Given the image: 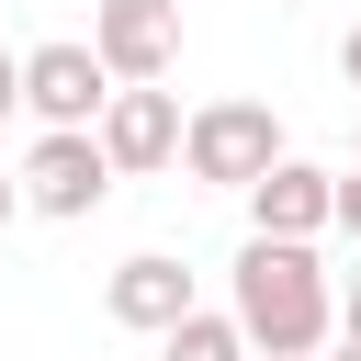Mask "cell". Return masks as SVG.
<instances>
[{
	"label": "cell",
	"mask_w": 361,
	"mask_h": 361,
	"mask_svg": "<svg viewBox=\"0 0 361 361\" xmlns=\"http://www.w3.org/2000/svg\"><path fill=\"white\" fill-rule=\"evenodd\" d=\"M316 361H361V338H338V350H316Z\"/></svg>",
	"instance_id": "cell-15"
},
{
	"label": "cell",
	"mask_w": 361,
	"mask_h": 361,
	"mask_svg": "<svg viewBox=\"0 0 361 361\" xmlns=\"http://www.w3.org/2000/svg\"><path fill=\"white\" fill-rule=\"evenodd\" d=\"M113 180H124V169L102 158V124H45L34 158H23V203H34V214H102Z\"/></svg>",
	"instance_id": "cell-3"
},
{
	"label": "cell",
	"mask_w": 361,
	"mask_h": 361,
	"mask_svg": "<svg viewBox=\"0 0 361 361\" xmlns=\"http://www.w3.org/2000/svg\"><path fill=\"white\" fill-rule=\"evenodd\" d=\"M11 214H23V169H0V226H11Z\"/></svg>",
	"instance_id": "cell-14"
},
{
	"label": "cell",
	"mask_w": 361,
	"mask_h": 361,
	"mask_svg": "<svg viewBox=\"0 0 361 361\" xmlns=\"http://www.w3.org/2000/svg\"><path fill=\"white\" fill-rule=\"evenodd\" d=\"M338 79H350V90H361V23H350V34H338Z\"/></svg>",
	"instance_id": "cell-12"
},
{
	"label": "cell",
	"mask_w": 361,
	"mask_h": 361,
	"mask_svg": "<svg viewBox=\"0 0 361 361\" xmlns=\"http://www.w3.org/2000/svg\"><path fill=\"white\" fill-rule=\"evenodd\" d=\"M158 361H259V350H248L237 305H226V316H214V305H192L180 327H158Z\"/></svg>",
	"instance_id": "cell-9"
},
{
	"label": "cell",
	"mask_w": 361,
	"mask_h": 361,
	"mask_svg": "<svg viewBox=\"0 0 361 361\" xmlns=\"http://www.w3.org/2000/svg\"><path fill=\"white\" fill-rule=\"evenodd\" d=\"M237 293V327H248V350H282V361H316L327 338H338V282L316 271V237H259L248 226V248H237V271H226Z\"/></svg>",
	"instance_id": "cell-1"
},
{
	"label": "cell",
	"mask_w": 361,
	"mask_h": 361,
	"mask_svg": "<svg viewBox=\"0 0 361 361\" xmlns=\"http://www.w3.org/2000/svg\"><path fill=\"white\" fill-rule=\"evenodd\" d=\"M248 226H259V237H327V226H338V169L271 158V169L248 180Z\"/></svg>",
	"instance_id": "cell-7"
},
{
	"label": "cell",
	"mask_w": 361,
	"mask_h": 361,
	"mask_svg": "<svg viewBox=\"0 0 361 361\" xmlns=\"http://www.w3.org/2000/svg\"><path fill=\"white\" fill-rule=\"evenodd\" d=\"M0 113H23V56H0Z\"/></svg>",
	"instance_id": "cell-13"
},
{
	"label": "cell",
	"mask_w": 361,
	"mask_h": 361,
	"mask_svg": "<svg viewBox=\"0 0 361 361\" xmlns=\"http://www.w3.org/2000/svg\"><path fill=\"white\" fill-rule=\"evenodd\" d=\"M338 338H361V271H338Z\"/></svg>",
	"instance_id": "cell-10"
},
{
	"label": "cell",
	"mask_w": 361,
	"mask_h": 361,
	"mask_svg": "<svg viewBox=\"0 0 361 361\" xmlns=\"http://www.w3.org/2000/svg\"><path fill=\"white\" fill-rule=\"evenodd\" d=\"M271 158H282L271 102H203V113L180 124V169H192V180H214V192H248Z\"/></svg>",
	"instance_id": "cell-2"
},
{
	"label": "cell",
	"mask_w": 361,
	"mask_h": 361,
	"mask_svg": "<svg viewBox=\"0 0 361 361\" xmlns=\"http://www.w3.org/2000/svg\"><path fill=\"white\" fill-rule=\"evenodd\" d=\"M102 158H113V169H169V158H180V102H169L158 79H113V102H102Z\"/></svg>",
	"instance_id": "cell-6"
},
{
	"label": "cell",
	"mask_w": 361,
	"mask_h": 361,
	"mask_svg": "<svg viewBox=\"0 0 361 361\" xmlns=\"http://www.w3.org/2000/svg\"><path fill=\"white\" fill-rule=\"evenodd\" d=\"M338 226L361 237V169H338Z\"/></svg>",
	"instance_id": "cell-11"
},
{
	"label": "cell",
	"mask_w": 361,
	"mask_h": 361,
	"mask_svg": "<svg viewBox=\"0 0 361 361\" xmlns=\"http://www.w3.org/2000/svg\"><path fill=\"white\" fill-rule=\"evenodd\" d=\"M102 305H113V327L158 338V327H180V316H192V271H180L169 248H135V259L113 271V293H102Z\"/></svg>",
	"instance_id": "cell-8"
},
{
	"label": "cell",
	"mask_w": 361,
	"mask_h": 361,
	"mask_svg": "<svg viewBox=\"0 0 361 361\" xmlns=\"http://www.w3.org/2000/svg\"><path fill=\"white\" fill-rule=\"evenodd\" d=\"M90 45L113 79H169L180 68V0H102L90 11Z\"/></svg>",
	"instance_id": "cell-4"
},
{
	"label": "cell",
	"mask_w": 361,
	"mask_h": 361,
	"mask_svg": "<svg viewBox=\"0 0 361 361\" xmlns=\"http://www.w3.org/2000/svg\"><path fill=\"white\" fill-rule=\"evenodd\" d=\"M259 361H282V350H259Z\"/></svg>",
	"instance_id": "cell-16"
},
{
	"label": "cell",
	"mask_w": 361,
	"mask_h": 361,
	"mask_svg": "<svg viewBox=\"0 0 361 361\" xmlns=\"http://www.w3.org/2000/svg\"><path fill=\"white\" fill-rule=\"evenodd\" d=\"M102 102H113L102 45H34V56H23V113H45V124H102Z\"/></svg>",
	"instance_id": "cell-5"
}]
</instances>
